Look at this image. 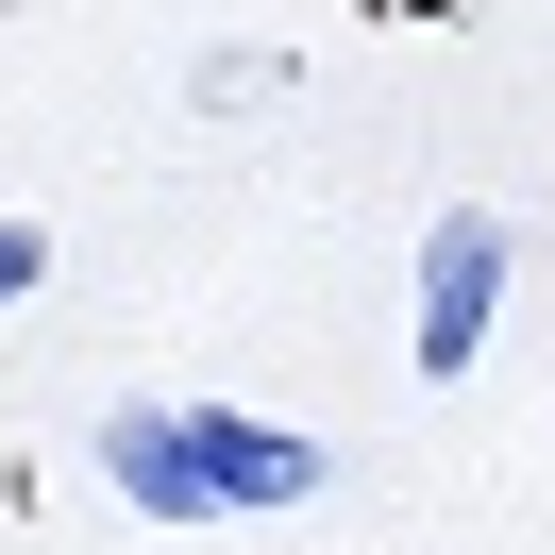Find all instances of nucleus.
<instances>
[{
    "mask_svg": "<svg viewBox=\"0 0 555 555\" xmlns=\"http://www.w3.org/2000/svg\"><path fill=\"white\" fill-rule=\"evenodd\" d=\"M102 472L135 488V521H219L203 454H185V404H118V421H102Z\"/></svg>",
    "mask_w": 555,
    "mask_h": 555,
    "instance_id": "3",
    "label": "nucleus"
},
{
    "mask_svg": "<svg viewBox=\"0 0 555 555\" xmlns=\"http://www.w3.org/2000/svg\"><path fill=\"white\" fill-rule=\"evenodd\" d=\"M35 286H51V236H35V219H0V304H35Z\"/></svg>",
    "mask_w": 555,
    "mask_h": 555,
    "instance_id": "4",
    "label": "nucleus"
},
{
    "mask_svg": "<svg viewBox=\"0 0 555 555\" xmlns=\"http://www.w3.org/2000/svg\"><path fill=\"white\" fill-rule=\"evenodd\" d=\"M185 454H203L219 521H270V505H320V438H286V421H253V404H185Z\"/></svg>",
    "mask_w": 555,
    "mask_h": 555,
    "instance_id": "2",
    "label": "nucleus"
},
{
    "mask_svg": "<svg viewBox=\"0 0 555 555\" xmlns=\"http://www.w3.org/2000/svg\"><path fill=\"white\" fill-rule=\"evenodd\" d=\"M505 270H521V236L488 203H454L438 236H421V320H404V353H421V387H454L488 353V320H505Z\"/></svg>",
    "mask_w": 555,
    "mask_h": 555,
    "instance_id": "1",
    "label": "nucleus"
}]
</instances>
